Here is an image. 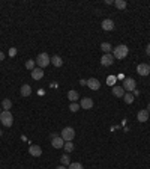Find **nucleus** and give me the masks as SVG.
Returning <instances> with one entry per match:
<instances>
[{
    "label": "nucleus",
    "mask_w": 150,
    "mask_h": 169,
    "mask_svg": "<svg viewBox=\"0 0 150 169\" xmlns=\"http://www.w3.org/2000/svg\"><path fill=\"white\" fill-rule=\"evenodd\" d=\"M128 53H129V49L126 47L125 44H120V45H117L116 49H113V56L116 59H125L128 56Z\"/></svg>",
    "instance_id": "f257e3e1"
},
{
    "label": "nucleus",
    "mask_w": 150,
    "mask_h": 169,
    "mask_svg": "<svg viewBox=\"0 0 150 169\" xmlns=\"http://www.w3.org/2000/svg\"><path fill=\"white\" fill-rule=\"evenodd\" d=\"M35 62L38 64V67L39 68H45V67H48V65L51 64V58L47 54V53H39Z\"/></svg>",
    "instance_id": "f03ea898"
},
{
    "label": "nucleus",
    "mask_w": 150,
    "mask_h": 169,
    "mask_svg": "<svg viewBox=\"0 0 150 169\" xmlns=\"http://www.w3.org/2000/svg\"><path fill=\"white\" fill-rule=\"evenodd\" d=\"M0 122H2L5 127H11L12 125V122H14L12 113H11L9 110H3V112L0 113Z\"/></svg>",
    "instance_id": "7ed1b4c3"
},
{
    "label": "nucleus",
    "mask_w": 150,
    "mask_h": 169,
    "mask_svg": "<svg viewBox=\"0 0 150 169\" xmlns=\"http://www.w3.org/2000/svg\"><path fill=\"white\" fill-rule=\"evenodd\" d=\"M60 137L65 141V142H72V139L75 137V130L72 127H65L60 133Z\"/></svg>",
    "instance_id": "20e7f679"
},
{
    "label": "nucleus",
    "mask_w": 150,
    "mask_h": 169,
    "mask_svg": "<svg viewBox=\"0 0 150 169\" xmlns=\"http://www.w3.org/2000/svg\"><path fill=\"white\" fill-rule=\"evenodd\" d=\"M135 86H137V83H135V80H134L132 77H128V79H125L123 80V89H125V92L128 91V92H132V91H135Z\"/></svg>",
    "instance_id": "39448f33"
},
{
    "label": "nucleus",
    "mask_w": 150,
    "mask_h": 169,
    "mask_svg": "<svg viewBox=\"0 0 150 169\" xmlns=\"http://www.w3.org/2000/svg\"><path fill=\"white\" fill-rule=\"evenodd\" d=\"M114 64V56L111 54V53H107V54H104L102 58H101V65L102 67H110V65H113Z\"/></svg>",
    "instance_id": "423d86ee"
},
{
    "label": "nucleus",
    "mask_w": 150,
    "mask_h": 169,
    "mask_svg": "<svg viewBox=\"0 0 150 169\" xmlns=\"http://www.w3.org/2000/svg\"><path fill=\"white\" fill-rule=\"evenodd\" d=\"M86 84H87V88H90L92 91H98L99 89V86H101V83H99V80L98 79H89L87 82H86Z\"/></svg>",
    "instance_id": "0eeeda50"
},
{
    "label": "nucleus",
    "mask_w": 150,
    "mask_h": 169,
    "mask_svg": "<svg viewBox=\"0 0 150 169\" xmlns=\"http://www.w3.org/2000/svg\"><path fill=\"white\" fill-rule=\"evenodd\" d=\"M137 73H138L140 76H147L150 73V65H147V64H140V65L137 67Z\"/></svg>",
    "instance_id": "6e6552de"
},
{
    "label": "nucleus",
    "mask_w": 150,
    "mask_h": 169,
    "mask_svg": "<svg viewBox=\"0 0 150 169\" xmlns=\"http://www.w3.org/2000/svg\"><path fill=\"white\" fill-rule=\"evenodd\" d=\"M149 112H147V109H143L138 112V115H137V119L140 121V122H147L149 121Z\"/></svg>",
    "instance_id": "1a4fd4ad"
},
{
    "label": "nucleus",
    "mask_w": 150,
    "mask_h": 169,
    "mask_svg": "<svg viewBox=\"0 0 150 169\" xmlns=\"http://www.w3.org/2000/svg\"><path fill=\"white\" fill-rule=\"evenodd\" d=\"M29 152H30V156H33V157H41L42 148L39 145H32V146L29 148Z\"/></svg>",
    "instance_id": "9d476101"
},
{
    "label": "nucleus",
    "mask_w": 150,
    "mask_h": 169,
    "mask_svg": "<svg viewBox=\"0 0 150 169\" xmlns=\"http://www.w3.org/2000/svg\"><path fill=\"white\" fill-rule=\"evenodd\" d=\"M80 107H81V109H86V110L92 109V107H93V100H92V98H87V97L83 98L81 103H80Z\"/></svg>",
    "instance_id": "9b49d317"
},
{
    "label": "nucleus",
    "mask_w": 150,
    "mask_h": 169,
    "mask_svg": "<svg viewBox=\"0 0 150 169\" xmlns=\"http://www.w3.org/2000/svg\"><path fill=\"white\" fill-rule=\"evenodd\" d=\"M51 145L54 146V148H63V145H65V141L57 136V137H54V139H51Z\"/></svg>",
    "instance_id": "f8f14e48"
},
{
    "label": "nucleus",
    "mask_w": 150,
    "mask_h": 169,
    "mask_svg": "<svg viewBox=\"0 0 150 169\" xmlns=\"http://www.w3.org/2000/svg\"><path fill=\"white\" fill-rule=\"evenodd\" d=\"M102 29H104V30H113V29H114V21H113V20H108V18H107V20H104V21H102Z\"/></svg>",
    "instance_id": "ddd939ff"
},
{
    "label": "nucleus",
    "mask_w": 150,
    "mask_h": 169,
    "mask_svg": "<svg viewBox=\"0 0 150 169\" xmlns=\"http://www.w3.org/2000/svg\"><path fill=\"white\" fill-rule=\"evenodd\" d=\"M32 77H33L35 80H41L42 77H44V69L42 68H35L33 71H32Z\"/></svg>",
    "instance_id": "4468645a"
},
{
    "label": "nucleus",
    "mask_w": 150,
    "mask_h": 169,
    "mask_svg": "<svg viewBox=\"0 0 150 169\" xmlns=\"http://www.w3.org/2000/svg\"><path fill=\"white\" fill-rule=\"evenodd\" d=\"M20 92L23 97H30V94H32V88H30V84H23L21 86V89H20Z\"/></svg>",
    "instance_id": "2eb2a0df"
},
{
    "label": "nucleus",
    "mask_w": 150,
    "mask_h": 169,
    "mask_svg": "<svg viewBox=\"0 0 150 169\" xmlns=\"http://www.w3.org/2000/svg\"><path fill=\"white\" fill-rule=\"evenodd\" d=\"M113 94H114V97H119V98H123V95H125V89L122 88V86H114L113 88Z\"/></svg>",
    "instance_id": "dca6fc26"
},
{
    "label": "nucleus",
    "mask_w": 150,
    "mask_h": 169,
    "mask_svg": "<svg viewBox=\"0 0 150 169\" xmlns=\"http://www.w3.org/2000/svg\"><path fill=\"white\" fill-rule=\"evenodd\" d=\"M51 64H53L54 67L60 68L62 65H63V60H62V58H60V56H57V54H56V56H53V58H51Z\"/></svg>",
    "instance_id": "f3484780"
},
{
    "label": "nucleus",
    "mask_w": 150,
    "mask_h": 169,
    "mask_svg": "<svg viewBox=\"0 0 150 169\" xmlns=\"http://www.w3.org/2000/svg\"><path fill=\"white\" fill-rule=\"evenodd\" d=\"M101 50L107 54V53H111L113 47H111V44H110V42H102V44H101Z\"/></svg>",
    "instance_id": "a211bd4d"
},
{
    "label": "nucleus",
    "mask_w": 150,
    "mask_h": 169,
    "mask_svg": "<svg viewBox=\"0 0 150 169\" xmlns=\"http://www.w3.org/2000/svg\"><path fill=\"white\" fill-rule=\"evenodd\" d=\"M78 97H80V95H78V92H77V91H74V89L68 92V98H69V100H71L72 103L77 101V100H78Z\"/></svg>",
    "instance_id": "6ab92c4d"
},
{
    "label": "nucleus",
    "mask_w": 150,
    "mask_h": 169,
    "mask_svg": "<svg viewBox=\"0 0 150 169\" xmlns=\"http://www.w3.org/2000/svg\"><path fill=\"white\" fill-rule=\"evenodd\" d=\"M123 101H125L126 104H132L134 103V94L126 92L125 95H123Z\"/></svg>",
    "instance_id": "aec40b11"
},
{
    "label": "nucleus",
    "mask_w": 150,
    "mask_h": 169,
    "mask_svg": "<svg viewBox=\"0 0 150 169\" xmlns=\"http://www.w3.org/2000/svg\"><path fill=\"white\" fill-rule=\"evenodd\" d=\"M114 5H116V8H119V9H126V6H128V3H126L125 0H116L114 2Z\"/></svg>",
    "instance_id": "412c9836"
},
{
    "label": "nucleus",
    "mask_w": 150,
    "mask_h": 169,
    "mask_svg": "<svg viewBox=\"0 0 150 169\" xmlns=\"http://www.w3.org/2000/svg\"><path fill=\"white\" fill-rule=\"evenodd\" d=\"M2 107H3L5 110H9L11 107H12V101H11L9 98H5V100H3V103H2Z\"/></svg>",
    "instance_id": "4be33fe9"
},
{
    "label": "nucleus",
    "mask_w": 150,
    "mask_h": 169,
    "mask_svg": "<svg viewBox=\"0 0 150 169\" xmlns=\"http://www.w3.org/2000/svg\"><path fill=\"white\" fill-rule=\"evenodd\" d=\"M60 161H62L63 166H69V165H71V160H69V156H68V154L62 156V157H60Z\"/></svg>",
    "instance_id": "5701e85b"
},
{
    "label": "nucleus",
    "mask_w": 150,
    "mask_h": 169,
    "mask_svg": "<svg viewBox=\"0 0 150 169\" xmlns=\"http://www.w3.org/2000/svg\"><path fill=\"white\" fill-rule=\"evenodd\" d=\"M63 148H65V151H66V152H72L75 146H74V144H72V142H65Z\"/></svg>",
    "instance_id": "b1692460"
},
{
    "label": "nucleus",
    "mask_w": 150,
    "mask_h": 169,
    "mask_svg": "<svg viewBox=\"0 0 150 169\" xmlns=\"http://www.w3.org/2000/svg\"><path fill=\"white\" fill-rule=\"evenodd\" d=\"M68 169H83V165L81 163H78V161H75V163H71Z\"/></svg>",
    "instance_id": "393cba45"
},
{
    "label": "nucleus",
    "mask_w": 150,
    "mask_h": 169,
    "mask_svg": "<svg viewBox=\"0 0 150 169\" xmlns=\"http://www.w3.org/2000/svg\"><path fill=\"white\" fill-rule=\"evenodd\" d=\"M35 64H36L35 60H27V62H26V68H27V69H32V71H33V69H35Z\"/></svg>",
    "instance_id": "a878e982"
},
{
    "label": "nucleus",
    "mask_w": 150,
    "mask_h": 169,
    "mask_svg": "<svg viewBox=\"0 0 150 169\" xmlns=\"http://www.w3.org/2000/svg\"><path fill=\"white\" fill-rule=\"evenodd\" d=\"M80 104H77V103H71V106H69V110L71 112H77V110H80Z\"/></svg>",
    "instance_id": "bb28decb"
},
{
    "label": "nucleus",
    "mask_w": 150,
    "mask_h": 169,
    "mask_svg": "<svg viewBox=\"0 0 150 169\" xmlns=\"http://www.w3.org/2000/svg\"><path fill=\"white\" fill-rule=\"evenodd\" d=\"M146 53H147V56H150V44H147V47H146Z\"/></svg>",
    "instance_id": "cd10ccee"
},
{
    "label": "nucleus",
    "mask_w": 150,
    "mask_h": 169,
    "mask_svg": "<svg viewBox=\"0 0 150 169\" xmlns=\"http://www.w3.org/2000/svg\"><path fill=\"white\" fill-rule=\"evenodd\" d=\"M56 169H68V168H66V166H63V165H62V166H57Z\"/></svg>",
    "instance_id": "c85d7f7f"
},
{
    "label": "nucleus",
    "mask_w": 150,
    "mask_h": 169,
    "mask_svg": "<svg viewBox=\"0 0 150 169\" xmlns=\"http://www.w3.org/2000/svg\"><path fill=\"white\" fill-rule=\"evenodd\" d=\"M3 58H5V54H3V53L0 51V60H3Z\"/></svg>",
    "instance_id": "c756f323"
},
{
    "label": "nucleus",
    "mask_w": 150,
    "mask_h": 169,
    "mask_svg": "<svg viewBox=\"0 0 150 169\" xmlns=\"http://www.w3.org/2000/svg\"><path fill=\"white\" fill-rule=\"evenodd\" d=\"M147 112L150 113V103H149V106H147Z\"/></svg>",
    "instance_id": "7c9ffc66"
},
{
    "label": "nucleus",
    "mask_w": 150,
    "mask_h": 169,
    "mask_svg": "<svg viewBox=\"0 0 150 169\" xmlns=\"http://www.w3.org/2000/svg\"><path fill=\"white\" fill-rule=\"evenodd\" d=\"M0 113H2V112H0Z\"/></svg>",
    "instance_id": "2f4dec72"
}]
</instances>
